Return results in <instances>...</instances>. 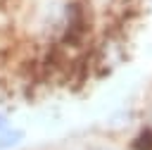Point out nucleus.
<instances>
[{"mask_svg":"<svg viewBox=\"0 0 152 150\" xmlns=\"http://www.w3.org/2000/svg\"><path fill=\"white\" fill-rule=\"evenodd\" d=\"M24 138H26L24 129H17V126L10 124V126H5L0 131V150H14V148H19L24 143Z\"/></svg>","mask_w":152,"mask_h":150,"instance_id":"f257e3e1","label":"nucleus"},{"mask_svg":"<svg viewBox=\"0 0 152 150\" xmlns=\"http://www.w3.org/2000/svg\"><path fill=\"white\" fill-rule=\"evenodd\" d=\"M135 150H152V131H140L138 138L133 140Z\"/></svg>","mask_w":152,"mask_h":150,"instance_id":"f03ea898","label":"nucleus"},{"mask_svg":"<svg viewBox=\"0 0 152 150\" xmlns=\"http://www.w3.org/2000/svg\"><path fill=\"white\" fill-rule=\"evenodd\" d=\"M5 126H10V117H7V114H5L2 110H0V131H2Z\"/></svg>","mask_w":152,"mask_h":150,"instance_id":"7ed1b4c3","label":"nucleus"}]
</instances>
